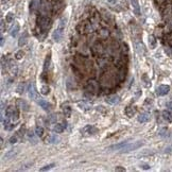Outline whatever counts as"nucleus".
<instances>
[{"label":"nucleus","mask_w":172,"mask_h":172,"mask_svg":"<svg viewBox=\"0 0 172 172\" xmlns=\"http://www.w3.org/2000/svg\"><path fill=\"white\" fill-rule=\"evenodd\" d=\"M140 168H143V169H144V170H149L151 167H150V165H148V164H141Z\"/></svg>","instance_id":"473e14b6"},{"label":"nucleus","mask_w":172,"mask_h":172,"mask_svg":"<svg viewBox=\"0 0 172 172\" xmlns=\"http://www.w3.org/2000/svg\"><path fill=\"white\" fill-rule=\"evenodd\" d=\"M170 90V87L168 85H160L156 89V93L158 96H166Z\"/></svg>","instance_id":"39448f33"},{"label":"nucleus","mask_w":172,"mask_h":172,"mask_svg":"<svg viewBox=\"0 0 172 172\" xmlns=\"http://www.w3.org/2000/svg\"><path fill=\"white\" fill-rule=\"evenodd\" d=\"M54 166H55V164H54V163L49 164V165H46V166H44L43 168H40L39 171H46V170H50L51 168H53Z\"/></svg>","instance_id":"cd10ccee"},{"label":"nucleus","mask_w":172,"mask_h":172,"mask_svg":"<svg viewBox=\"0 0 172 172\" xmlns=\"http://www.w3.org/2000/svg\"><path fill=\"white\" fill-rule=\"evenodd\" d=\"M115 171H125V169L124 168H122V167H116Z\"/></svg>","instance_id":"e433bc0d"},{"label":"nucleus","mask_w":172,"mask_h":172,"mask_svg":"<svg viewBox=\"0 0 172 172\" xmlns=\"http://www.w3.org/2000/svg\"><path fill=\"white\" fill-rule=\"evenodd\" d=\"M63 112H64V115L66 117H70V116H71V107L68 106V105L63 107Z\"/></svg>","instance_id":"412c9836"},{"label":"nucleus","mask_w":172,"mask_h":172,"mask_svg":"<svg viewBox=\"0 0 172 172\" xmlns=\"http://www.w3.org/2000/svg\"><path fill=\"white\" fill-rule=\"evenodd\" d=\"M40 26H42V29L43 30H46L48 27H49V19L48 18H44L40 22Z\"/></svg>","instance_id":"4be33fe9"},{"label":"nucleus","mask_w":172,"mask_h":172,"mask_svg":"<svg viewBox=\"0 0 172 172\" xmlns=\"http://www.w3.org/2000/svg\"><path fill=\"white\" fill-rule=\"evenodd\" d=\"M130 141L129 140H124V141H121V143H116V144H112L110 147L107 148L108 151H117V150H122L123 148L125 147L126 144H129Z\"/></svg>","instance_id":"20e7f679"},{"label":"nucleus","mask_w":172,"mask_h":172,"mask_svg":"<svg viewBox=\"0 0 172 172\" xmlns=\"http://www.w3.org/2000/svg\"><path fill=\"white\" fill-rule=\"evenodd\" d=\"M0 39H1V46H2V45H3V37L1 36V38H0Z\"/></svg>","instance_id":"58836bf2"},{"label":"nucleus","mask_w":172,"mask_h":172,"mask_svg":"<svg viewBox=\"0 0 172 172\" xmlns=\"http://www.w3.org/2000/svg\"><path fill=\"white\" fill-rule=\"evenodd\" d=\"M119 101H120V99H119V97L117 95L110 96V97H107V98L105 99V102L108 103V104H112V105H115V104L119 103Z\"/></svg>","instance_id":"9d476101"},{"label":"nucleus","mask_w":172,"mask_h":172,"mask_svg":"<svg viewBox=\"0 0 172 172\" xmlns=\"http://www.w3.org/2000/svg\"><path fill=\"white\" fill-rule=\"evenodd\" d=\"M17 105H18V107H20L22 111H26V112L29 111V104L26 102L25 100L19 99V100H18V102H17Z\"/></svg>","instance_id":"f3484780"},{"label":"nucleus","mask_w":172,"mask_h":172,"mask_svg":"<svg viewBox=\"0 0 172 172\" xmlns=\"http://www.w3.org/2000/svg\"><path fill=\"white\" fill-rule=\"evenodd\" d=\"M27 137H28V139H29L30 143H32L33 144L37 143V137H38V136H37V134L35 132L30 131V132H28V134H27Z\"/></svg>","instance_id":"ddd939ff"},{"label":"nucleus","mask_w":172,"mask_h":172,"mask_svg":"<svg viewBox=\"0 0 172 172\" xmlns=\"http://www.w3.org/2000/svg\"><path fill=\"white\" fill-rule=\"evenodd\" d=\"M61 141V138H59L57 134H51L49 137H47V143H51V144H57Z\"/></svg>","instance_id":"6e6552de"},{"label":"nucleus","mask_w":172,"mask_h":172,"mask_svg":"<svg viewBox=\"0 0 172 172\" xmlns=\"http://www.w3.org/2000/svg\"><path fill=\"white\" fill-rule=\"evenodd\" d=\"M37 103H38V105L43 108L44 111H50L51 110V104L49 102H47L46 100H44V99H37Z\"/></svg>","instance_id":"423d86ee"},{"label":"nucleus","mask_w":172,"mask_h":172,"mask_svg":"<svg viewBox=\"0 0 172 172\" xmlns=\"http://www.w3.org/2000/svg\"><path fill=\"white\" fill-rule=\"evenodd\" d=\"M18 154V149H12V150L7 151L4 155H3V159L6 160V159H11V158H14L15 156Z\"/></svg>","instance_id":"0eeeda50"},{"label":"nucleus","mask_w":172,"mask_h":172,"mask_svg":"<svg viewBox=\"0 0 172 172\" xmlns=\"http://www.w3.org/2000/svg\"><path fill=\"white\" fill-rule=\"evenodd\" d=\"M22 55H24V52H22V50H19V51L16 52L15 57H16V59H21L22 58Z\"/></svg>","instance_id":"2f4dec72"},{"label":"nucleus","mask_w":172,"mask_h":172,"mask_svg":"<svg viewBox=\"0 0 172 172\" xmlns=\"http://www.w3.org/2000/svg\"><path fill=\"white\" fill-rule=\"evenodd\" d=\"M39 5V0H32V2H31V10L32 11H35L37 7H38Z\"/></svg>","instance_id":"393cba45"},{"label":"nucleus","mask_w":172,"mask_h":172,"mask_svg":"<svg viewBox=\"0 0 172 172\" xmlns=\"http://www.w3.org/2000/svg\"><path fill=\"white\" fill-rule=\"evenodd\" d=\"M131 4H132L133 11H134V13H135V15L139 16L140 15V5H139L138 0H131Z\"/></svg>","instance_id":"1a4fd4ad"},{"label":"nucleus","mask_w":172,"mask_h":172,"mask_svg":"<svg viewBox=\"0 0 172 172\" xmlns=\"http://www.w3.org/2000/svg\"><path fill=\"white\" fill-rule=\"evenodd\" d=\"M29 97L31 98L32 100H37V93H36V90L34 88V86H33L32 84L29 86Z\"/></svg>","instance_id":"2eb2a0df"},{"label":"nucleus","mask_w":172,"mask_h":172,"mask_svg":"<svg viewBox=\"0 0 172 172\" xmlns=\"http://www.w3.org/2000/svg\"><path fill=\"white\" fill-rule=\"evenodd\" d=\"M40 92H42L43 95H48V93L50 92V88L48 87V85H43L42 89H40Z\"/></svg>","instance_id":"bb28decb"},{"label":"nucleus","mask_w":172,"mask_h":172,"mask_svg":"<svg viewBox=\"0 0 172 172\" xmlns=\"http://www.w3.org/2000/svg\"><path fill=\"white\" fill-rule=\"evenodd\" d=\"M108 3H111V4H115L116 2H117V0H107Z\"/></svg>","instance_id":"4c0bfd02"},{"label":"nucleus","mask_w":172,"mask_h":172,"mask_svg":"<svg viewBox=\"0 0 172 172\" xmlns=\"http://www.w3.org/2000/svg\"><path fill=\"white\" fill-rule=\"evenodd\" d=\"M26 43H27V33H25L22 36H20L19 40H18V45L21 47V46H25Z\"/></svg>","instance_id":"6ab92c4d"},{"label":"nucleus","mask_w":172,"mask_h":172,"mask_svg":"<svg viewBox=\"0 0 172 172\" xmlns=\"http://www.w3.org/2000/svg\"><path fill=\"white\" fill-rule=\"evenodd\" d=\"M166 132H167V129H163V130L159 132V135H160V136H165V135H166Z\"/></svg>","instance_id":"c9c22d12"},{"label":"nucleus","mask_w":172,"mask_h":172,"mask_svg":"<svg viewBox=\"0 0 172 172\" xmlns=\"http://www.w3.org/2000/svg\"><path fill=\"white\" fill-rule=\"evenodd\" d=\"M143 145V141H140V140H138V141H135V143H129V144H126L124 148L121 150V153H129V152H132L134 150H137V149H139L141 148Z\"/></svg>","instance_id":"f03ea898"},{"label":"nucleus","mask_w":172,"mask_h":172,"mask_svg":"<svg viewBox=\"0 0 172 172\" xmlns=\"http://www.w3.org/2000/svg\"><path fill=\"white\" fill-rule=\"evenodd\" d=\"M55 121H57V117H55L54 115H52L49 119V122H55Z\"/></svg>","instance_id":"f704fd0d"},{"label":"nucleus","mask_w":172,"mask_h":172,"mask_svg":"<svg viewBox=\"0 0 172 172\" xmlns=\"http://www.w3.org/2000/svg\"><path fill=\"white\" fill-rule=\"evenodd\" d=\"M98 132V129L95 128L93 125H86L81 130V133L83 136H91Z\"/></svg>","instance_id":"7ed1b4c3"},{"label":"nucleus","mask_w":172,"mask_h":172,"mask_svg":"<svg viewBox=\"0 0 172 172\" xmlns=\"http://www.w3.org/2000/svg\"><path fill=\"white\" fill-rule=\"evenodd\" d=\"M79 106L81 110H89L90 108V104H88L86 102H79Z\"/></svg>","instance_id":"a878e982"},{"label":"nucleus","mask_w":172,"mask_h":172,"mask_svg":"<svg viewBox=\"0 0 172 172\" xmlns=\"http://www.w3.org/2000/svg\"><path fill=\"white\" fill-rule=\"evenodd\" d=\"M6 22H13V20H14V14L13 13H9L6 15Z\"/></svg>","instance_id":"c756f323"},{"label":"nucleus","mask_w":172,"mask_h":172,"mask_svg":"<svg viewBox=\"0 0 172 172\" xmlns=\"http://www.w3.org/2000/svg\"><path fill=\"white\" fill-rule=\"evenodd\" d=\"M66 129V123H57L53 126V132L54 133H63Z\"/></svg>","instance_id":"f8f14e48"},{"label":"nucleus","mask_w":172,"mask_h":172,"mask_svg":"<svg viewBox=\"0 0 172 172\" xmlns=\"http://www.w3.org/2000/svg\"><path fill=\"white\" fill-rule=\"evenodd\" d=\"M149 45H150V47L152 48H155L156 47V39L154 36H150L149 37Z\"/></svg>","instance_id":"5701e85b"},{"label":"nucleus","mask_w":172,"mask_h":172,"mask_svg":"<svg viewBox=\"0 0 172 172\" xmlns=\"http://www.w3.org/2000/svg\"><path fill=\"white\" fill-rule=\"evenodd\" d=\"M35 133L37 134V136H38V137H43V135H44V128H43V126H40V125H36Z\"/></svg>","instance_id":"aec40b11"},{"label":"nucleus","mask_w":172,"mask_h":172,"mask_svg":"<svg viewBox=\"0 0 172 172\" xmlns=\"http://www.w3.org/2000/svg\"><path fill=\"white\" fill-rule=\"evenodd\" d=\"M19 30H20L19 25H18V24H14L12 26V28H11V30H10L11 36H12V37H16L17 34H18V32H19Z\"/></svg>","instance_id":"4468645a"},{"label":"nucleus","mask_w":172,"mask_h":172,"mask_svg":"<svg viewBox=\"0 0 172 172\" xmlns=\"http://www.w3.org/2000/svg\"><path fill=\"white\" fill-rule=\"evenodd\" d=\"M125 114L128 115V117H133V115L135 114V108H133L132 106H128L125 108Z\"/></svg>","instance_id":"a211bd4d"},{"label":"nucleus","mask_w":172,"mask_h":172,"mask_svg":"<svg viewBox=\"0 0 172 172\" xmlns=\"http://www.w3.org/2000/svg\"><path fill=\"white\" fill-rule=\"evenodd\" d=\"M162 115H163V118L165 119L167 122H172V113H171V111H169V110L164 111L162 113Z\"/></svg>","instance_id":"dca6fc26"},{"label":"nucleus","mask_w":172,"mask_h":172,"mask_svg":"<svg viewBox=\"0 0 172 172\" xmlns=\"http://www.w3.org/2000/svg\"><path fill=\"white\" fill-rule=\"evenodd\" d=\"M49 65H50V54L47 55L46 59H45V64H44V71H46V70L49 68Z\"/></svg>","instance_id":"b1692460"},{"label":"nucleus","mask_w":172,"mask_h":172,"mask_svg":"<svg viewBox=\"0 0 172 172\" xmlns=\"http://www.w3.org/2000/svg\"><path fill=\"white\" fill-rule=\"evenodd\" d=\"M33 165V163H29V164H26V165H24L18 171H25V170H28V169H30L31 168V166Z\"/></svg>","instance_id":"c85d7f7f"},{"label":"nucleus","mask_w":172,"mask_h":172,"mask_svg":"<svg viewBox=\"0 0 172 172\" xmlns=\"http://www.w3.org/2000/svg\"><path fill=\"white\" fill-rule=\"evenodd\" d=\"M65 26H66V19H65V18H62V19L59 20L58 27L55 29V31L53 32V34H52V39H53L55 43L61 42V39L63 38V34H64Z\"/></svg>","instance_id":"f257e3e1"},{"label":"nucleus","mask_w":172,"mask_h":172,"mask_svg":"<svg viewBox=\"0 0 172 172\" xmlns=\"http://www.w3.org/2000/svg\"><path fill=\"white\" fill-rule=\"evenodd\" d=\"M137 120H138V122H140V123L148 122L149 120H150V114H149V113H141L137 117Z\"/></svg>","instance_id":"9b49d317"},{"label":"nucleus","mask_w":172,"mask_h":172,"mask_svg":"<svg viewBox=\"0 0 172 172\" xmlns=\"http://www.w3.org/2000/svg\"><path fill=\"white\" fill-rule=\"evenodd\" d=\"M17 140H18L17 135H13L12 137L10 138V143H11V144H14V143H17Z\"/></svg>","instance_id":"7c9ffc66"},{"label":"nucleus","mask_w":172,"mask_h":172,"mask_svg":"<svg viewBox=\"0 0 172 172\" xmlns=\"http://www.w3.org/2000/svg\"><path fill=\"white\" fill-rule=\"evenodd\" d=\"M166 106H167L168 110L172 112V101H170V102H167L166 103Z\"/></svg>","instance_id":"72a5a7b5"}]
</instances>
